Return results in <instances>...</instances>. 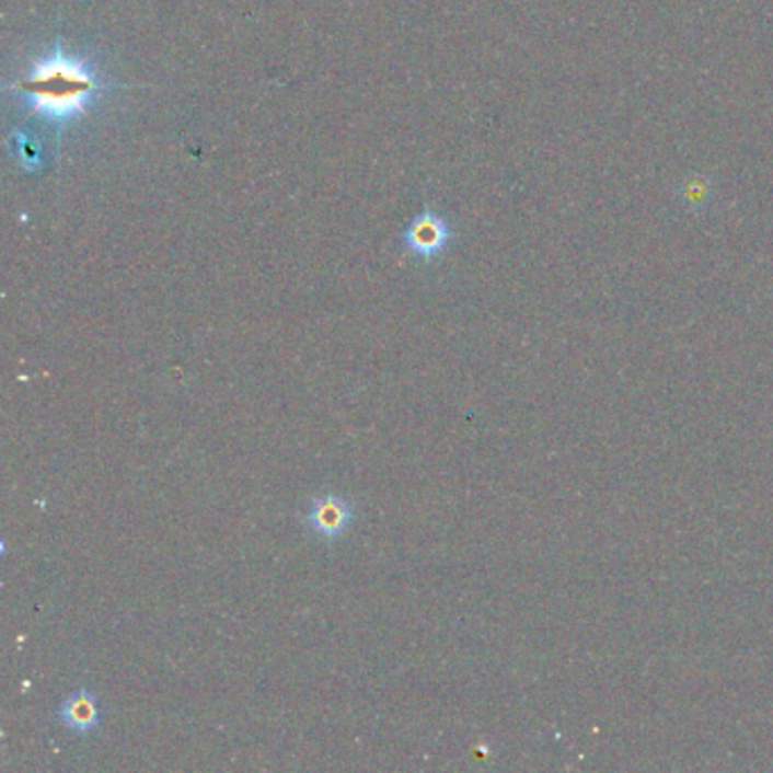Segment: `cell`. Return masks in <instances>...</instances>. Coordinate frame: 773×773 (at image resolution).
Instances as JSON below:
<instances>
[{"label": "cell", "mask_w": 773, "mask_h": 773, "mask_svg": "<svg viewBox=\"0 0 773 773\" xmlns=\"http://www.w3.org/2000/svg\"><path fill=\"white\" fill-rule=\"evenodd\" d=\"M59 722L78 735H91L103 724L101 701L91 690H78L59 705Z\"/></svg>", "instance_id": "4"}, {"label": "cell", "mask_w": 773, "mask_h": 773, "mask_svg": "<svg viewBox=\"0 0 773 773\" xmlns=\"http://www.w3.org/2000/svg\"><path fill=\"white\" fill-rule=\"evenodd\" d=\"M449 239H452V230H449V224L431 214V211H425L423 216H417L413 222H411V228L404 232V245L408 252H413L415 256H420V259H434V256H438Z\"/></svg>", "instance_id": "3"}, {"label": "cell", "mask_w": 773, "mask_h": 773, "mask_svg": "<svg viewBox=\"0 0 773 773\" xmlns=\"http://www.w3.org/2000/svg\"><path fill=\"white\" fill-rule=\"evenodd\" d=\"M16 89L32 114L55 127H67L99 101L103 82L93 64L57 44L48 55L32 64L30 73Z\"/></svg>", "instance_id": "1"}, {"label": "cell", "mask_w": 773, "mask_h": 773, "mask_svg": "<svg viewBox=\"0 0 773 773\" xmlns=\"http://www.w3.org/2000/svg\"><path fill=\"white\" fill-rule=\"evenodd\" d=\"M304 522L318 538L338 540L354 522V506L338 495H322L311 501Z\"/></svg>", "instance_id": "2"}]
</instances>
